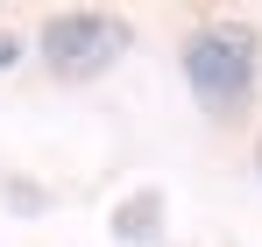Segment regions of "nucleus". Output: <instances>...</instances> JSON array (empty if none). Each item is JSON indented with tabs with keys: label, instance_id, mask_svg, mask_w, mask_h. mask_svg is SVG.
<instances>
[{
	"label": "nucleus",
	"instance_id": "f257e3e1",
	"mask_svg": "<svg viewBox=\"0 0 262 247\" xmlns=\"http://www.w3.org/2000/svg\"><path fill=\"white\" fill-rule=\"evenodd\" d=\"M262 71V42L248 21H206L184 36V85L199 92L206 113H241Z\"/></svg>",
	"mask_w": 262,
	"mask_h": 247
},
{
	"label": "nucleus",
	"instance_id": "f03ea898",
	"mask_svg": "<svg viewBox=\"0 0 262 247\" xmlns=\"http://www.w3.org/2000/svg\"><path fill=\"white\" fill-rule=\"evenodd\" d=\"M36 50H43L50 78L92 85V78H106V71L121 64V50H128V21L106 14V7H64V14H50V21H43Z\"/></svg>",
	"mask_w": 262,
	"mask_h": 247
},
{
	"label": "nucleus",
	"instance_id": "7ed1b4c3",
	"mask_svg": "<svg viewBox=\"0 0 262 247\" xmlns=\"http://www.w3.org/2000/svg\"><path fill=\"white\" fill-rule=\"evenodd\" d=\"M156 233H163V191H135V198L114 205V240L121 247H149Z\"/></svg>",
	"mask_w": 262,
	"mask_h": 247
},
{
	"label": "nucleus",
	"instance_id": "20e7f679",
	"mask_svg": "<svg viewBox=\"0 0 262 247\" xmlns=\"http://www.w3.org/2000/svg\"><path fill=\"white\" fill-rule=\"evenodd\" d=\"M14 57H21V42H14V36H0V71H7Z\"/></svg>",
	"mask_w": 262,
	"mask_h": 247
},
{
	"label": "nucleus",
	"instance_id": "39448f33",
	"mask_svg": "<svg viewBox=\"0 0 262 247\" xmlns=\"http://www.w3.org/2000/svg\"><path fill=\"white\" fill-rule=\"evenodd\" d=\"M255 163H262V141H255Z\"/></svg>",
	"mask_w": 262,
	"mask_h": 247
}]
</instances>
